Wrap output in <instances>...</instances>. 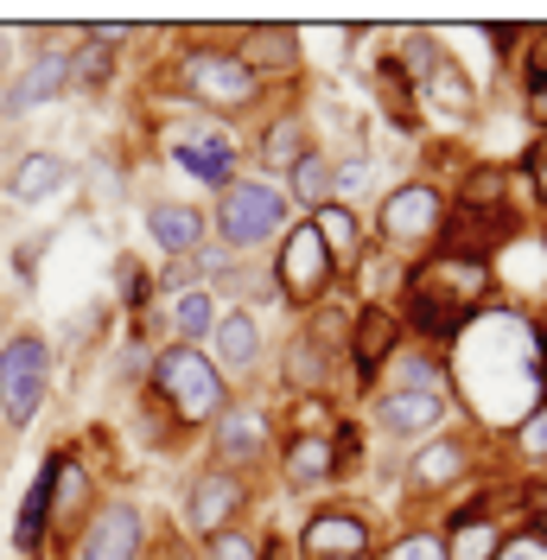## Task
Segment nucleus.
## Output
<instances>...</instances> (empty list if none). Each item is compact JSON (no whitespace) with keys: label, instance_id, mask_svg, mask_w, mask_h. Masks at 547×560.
I'll return each instance as SVG.
<instances>
[{"label":"nucleus","instance_id":"f257e3e1","mask_svg":"<svg viewBox=\"0 0 547 560\" xmlns=\"http://www.w3.org/2000/svg\"><path fill=\"white\" fill-rule=\"evenodd\" d=\"M172 83H178V103L191 115H210V121H230V128H255L274 108V83H261L255 70L236 58V45H210V33H198V45H178L172 58Z\"/></svg>","mask_w":547,"mask_h":560},{"label":"nucleus","instance_id":"f03ea898","mask_svg":"<svg viewBox=\"0 0 547 560\" xmlns=\"http://www.w3.org/2000/svg\"><path fill=\"white\" fill-rule=\"evenodd\" d=\"M490 471H497V446L472 420H452L433 440L395 453V485H401V503H414V510H445L458 490H472Z\"/></svg>","mask_w":547,"mask_h":560},{"label":"nucleus","instance_id":"7ed1b4c3","mask_svg":"<svg viewBox=\"0 0 547 560\" xmlns=\"http://www.w3.org/2000/svg\"><path fill=\"white\" fill-rule=\"evenodd\" d=\"M147 395H153V408L172 420L178 440H205L210 427H217V415L236 401V388L223 383V370H217L198 345H153Z\"/></svg>","mask_w":547,"mask_h":560},{"label":"nucleus","instance_id":"20e7f679","mask_svg":"<svg viewBox=\"0 0 547 560\" xmlns=\"http://www.w3.org/2000/svg\"><path fill=\"white\" fill-rule=\"evenodd\" d=\"M287 223H293V205H287V191L261 173L230 178V185L210 198V243L230 248L236 261H268L274 243L287 236Z\"/></svg>","mask_w":547,"mask_h":560},{"label":"nucleus","instance_id":"39448f33","mask_svg":"<svg viewBox=\"0 0 547 560\" xmlns=\"http://www.w3.org/2000/svg\"><path fill=\"white\" fill-rule=\"evenodd\" d=\"M363 223H370V243H376L382 255H395V261L427 255V248L440 243V230H445V178L427 173V166L388 178Z\"/></svg>","mask_w":547,"mask_h":560},{"label":"nucleus","instance_id":"423d86ee","mask_svg":"<svg viewBox=\"0 0 547 560\" xmlns=\"http://www.w3.org/2000/svg\"><path fill=\"white\" fill-rule=\"evenodd\" d=\"M58 383V350L38 325H13L0 338V427L7 433H26Z\"/></svg>","mask_w":547,"mask_h":560},{"label":"nucleus","instance_id":"0eeeda50","mask_svg":"<svg viewBox=\"0 0 547 560\" xmlns=\"http://www.w3.org/2000/svg\"><path fill=\"white\" fill-rule=\"evenodd\" d=\"M293 555L300 560H357L382 548V523L350 497V490H331V497H312L306 510L287 528Z\"/></svg>","mask_w":547,"mask_h":560},{"label":"nucleus","instance_id":"6e6552de","mask_svg":"<svg viewBox=\"0 0 547 560\" xmlns=\"http://www.w3.org/2000/svg\"><path fill=\"white\" fill-rule=\"evenodd\" d=\"M261 478H242V471H223V465H191V478L178 485V535L185 541H205V535H223V528L255 523V503H261Z\"/></svg>","mask_w":547,"mask_h":560},{"label":"nucleus","instance_id":"1a4fd4ad","mask_svg":"<svg viewBox=\"0 0 547 560\" xmlns=\"http://www.w3.org/2000/svg\"><path fill=\"white\" fill-rule=\"evenodd\" d=\"M268 275H274V293H280V313H293V318H306L312 306H325V300L344 287L338 261L325 255V243H318V230H312L306 217H293L287 236L274 243Z\"/></svg>","mask_w":547,"mask_h":560},{"label":"nucleus","instance_id":"9d476101","mask_svg":"<svg viewBox=\"0 0 547 560\" xmlns=\"http://www.w3.org/2000/svg\"><path fill=\"white\" fill-rule=\"evenodd\" d=\"M210 440V465H223V471H242V478H261L268 485L274 471V446H280V401H261V395H236L217 427L205 433Z\"/></svg>","mask_w":547,"mask_h":560},{"label":"nucleus","instance_id":"9b49d317","mask_svg":"<svg viewBox=\"0 0 547 560\" xmlns=\"http://www.w3.org/2000/svg\"><path fill=\"white\" fill-rule=\"evenodd\" d=\"M166 160L217 198L230 178L248 173V140H242V128H230V121H210V115H191V108H185V121L166 135Z\"/></svg>","mask_w":547,"mask_h":560},{"label":"nucleus","instance_id":"f8f14e48","mask_svg":"<svg viewBox=\"0 0 547 560\" xmlns=\"http://www.w3.org/2000/svg\"><path fill=\"white\" fill-rule=\"evenodd\" d=\"M452 420H465L458 401H452V388H376V395H363V427H370V440L395 446V453L433 440Z\"/></svg>","mask_w":547,"mask_h":560},{"label":"nucleus","instance_id":"ddd939ff","mask_svg":"<svg viewBox=\"0 0 547 560\" xmlns=\"http://www.w3.org/2000/svg\"><path fill=\"white\" fill-rule=\"evenodd\" d=\"M268 383H274V395H287V401H338L344 395V357L325 350L306 325L293 318L287 338H274Z\"/></svg>","mask_w":547,"mask_h":560},{"label":"nucleus","instance_id":"4468645a","mask_svg":"<svg viewBox=\"0 0 547 560\" xmlns=\"http://www.w3.org/2000/svg\"><path fill=\"white\" fill-rule=\"evenodd\" d=\"M268 485L280 490V497H293V503H312V497H331V490H344L331 433H318V427H280V446H274Z\"/></svg>","mask_w":547,"mask_h":560},{"label":"nucleus","instance_id":"2eb2a0df","mask_svg":"<svg viewBox=\"0 0 547 560\" xmlns=\"http://www.w3.org/2000/svg\"><path fill=\"white\" fill-rule=\"evenodd\" d=\"M408 345V325L388 300H357L350 338H344V395H370L388 370V357Z\"/></svg>","mask_w":547,"mask_h":560},{"label":"nucleus","instance_id":"dca6fc26","mask_svg":"<svg viewBox=\"0 0 547 560\" xmlns=\"http://www.w3.org/2000/svg\"><path fill=\"white\" fill-rule=\"evenodd\" d=\"M242 140H248V173H261V178L280 185V173H287L312 140H318V135H312V115H306V83H300V90H280L274 108Z\"/></svg>","mask_w":547,"mask_h":560},{"label":"nucleus","instance_id":"f3484780","mask_svg":"<svg viewBox=\"0 0 547 560\" xmlns=\"http://www.w3.org/2000/svg\"><path fill=\"white\" fill-rule=\"evenodd\" d=\"M205 357L223 370V383L242 395V383H261L268 376V357H274V325L248 306H223L217 331H210Z\"/></svg>","mask_w":547,"mask_h":560},{"label":"nucleus","instance_id":"a211bd4d","mask_svg":"<svg viewBox=\"0 0 547 560\" xmlns=\"http://www.w3.org/2000/svg\"><path fill=\"white\" fill-rule=\"evenodd\" d=\"M45 471H51V555H65L70 541H77V528L96 516L103 478L90 471V458L77 453V446H51Z\"/></svg>","mask_w":547,"mask_h":560},{"label":"nucleus","instance_id":"6ab92c4d","mask_svg":"<svg viewBox=\"0 0 547 560\" xmlns=\"http://www.w3.org/2000/svg\"><path fill=\"white\" fill-rule=\"evenodd\" d=\"M147 555H153V528H147V510L135 497H103L96 516L70 541V560H147Z\"/></svg>","mask_w":547,"mask_h":560},{"label":"nucleus","instance_id":"aec40b11","mask_svg":"<svg viewBox=\"0 0 547 560\" xmlns=\"http://www.w3.org/2000/svg\"><path fill=\"white\" fill-rule=\"evenodd\" d=\"M58 96H70V45H38L33 58L0 83V121L20 128L38 108H51Z\"/></svg>","mask_w":547,"mask_h":560},{"label":"nucleus","instance_id":"412c9836","mask_svg":"<svg viewBox=\"0 0 547 560\" xmlns=\"http://www.w3.org/2000/svg\"><path fill=\"white\" fill-rule=\"evenodd\" d=\"M230 38H236V58L261 83H274V90H300L306 83V38H300V26L261 20V26H230Z\"/></svg>","mask_w":547,"mask_h":560},{"label":"nucleus","instance_id":"4be33fe9","mask_svg":"<svg viewBox=\"0 0 547 560\" xmlns=\"http://www.w3.org/2000/svg\"><path fill=\"white\" fill-rule=\"evenodd\" d=\"M140 230L160 248V261H191L210 243V210L191 198H147L140 205Z\"/></svg>","mask_w":547,"mask_h":560},{"label":"nucleus","instance_id":"5701e85b","mask_svg":"<svg viewBox=\"0 0 547 560\" xmlns=\"http://www.w3.org/2000/svg\"><path fill=\"white\" fill-rule=\"evenodd\" d=\"M420 115H440V121H478V108H484V83L465 70V58L445 45V58L427 77H420Z\"/></svg>","mask_w":547,"mask_h":560},{"label":"nucleus","instance_id":"b1692460","mask_svg":"<svg viewBox=\"0 0 547 560\" xmlns=\"http://www.w3.org/2000/svg\"><path fill=\"white\" fill-rule=\"evenodd\" d=\"M70 178H77V166H70L65 153H51V147H20L13 166H7V198L33 210V205H45V198L70 191Z\"/></svg>","mask_w":547,"mask_h":560},{"label":"nucleus","instance_id":"393cba45","mask_svg":"<svg viewBox=\"0 0 547 560\" xmlns=\"http://www.w3.org/2000/svg\"><path fill=\"white\" fill-rule=\"evenodd\" d=\"M312 230H318V243H325V255L338 261V280L350 287V275L376 255V243H370V223H363V210H344V205H325L306 217Z\"/></svg>","mask_w":547,"mask_h":560},{"label":"nucleus","instance_id":"a878e982","mask_svg":"<svg viewBox=\"0 0 547 560\" xmlns=\"http://www.w3.org/2000/svg\"><path fill=\"white\" fill-rule=\"evenodd\" d=\"M121 38L128 26H83V45H70V90L77 96H103L121 70Z\"/></svg>","mask_w":547,"mask_h":560},{"label":"nucleus","instance_id":"bb28decb","mask_svg":"<svg viewBox=\"0 0 547 560\" xmlns=\"http://www.w3.org/2000/svg\"><path fill=\"white\" fill-rule=\"evenodd\" d=\"M382 198V153L370 140H357V147H331V205L344 210H363Z\"/></svg>","mask_w":547,"mask_h":560},{"label":"nucleus","instance_id":"cd10ccee","mask_svg":"<svg viewBox=\"0 0 547 560\" xmlns=\"http://www.w3.org/2000/svg\"><path fill=\"white\" fill-rule=\"evenodd\" d=\"M490 446H497V471L503 478H547V395L515 420L510 433H497Z\"/></svg>","mask_w":547,"mask_h":560},{"label":"nucleus","instance_id":"c85d7f7f","mask_svg":"<svg viewBox=\"0 0 547 560\" xmlns=\"http://www.w3.org/2000/svg\"><path fill=\"white\" fill-rule=\"evenodd\" d=\"M166 306V338L160 345H210V331H217V318H223V300L210 293V287H185V293H172L160 300Z\"/></svg>","mask_w":547,"mask_h":560},{"label":"nucleus","instance_id":"c756f323","mask_svg":"<svg viewBox=\"0 0 547 560\" xmlns=\"http://www.w3.org/2000/svg\"><path fill=\"white\" fill-rule=\"evenodd\" d=\"M13 555H26V560H38V555H51V471L38 465L33 471V485H26V497H20V510H13Z\"/></svg>","mask_w":547,"mask_h":560},{"label":"nucleus","instance_id":"7c9ffc66","mask_svg":"<svg viewBox=\"0 0 547 560\" xmlns=\"http://www.w3.org/2000/svg\"><path fill=\"white\" fill-rule=\"evenodd\" d=\"M280 191H287L293 217H312V210L331 205V147H318V140H312L306 153L280 173Z\"/></svg>","mask_w":547,"mask_h":560},{"label":"nucleus","instance_id":"2f4dec72","mask_svg":"<svg viewBox=\"0 0 547 560\" xmlns=\"http://www.w3.org/2000/svg\"><path fill=\"white\" fill-rule=\"evenodd\" d=\"M376 388H452V376H445V350H427V345H401L395 357H388V370H382ZM370 388V395H376Z\"/></svg>","mask_w":547,"mask_h":560},{"label":"nucleus","instance_id":"473e14b6","mask_svg":"<svg viewBox=\"0 0 547 560\" xmlns=\"http://www.w3.org/2000/svg\"><path fill=\"white\" fill-rule=\"evenodd\" d=\"M376 560H445V541H440V528H433V516H401L382 535Z\"/></svg>","mask_w":547,"mask_h":560},{"label":"nucleus","instance_id":"72a5a7b5","mask_svg":"<svg viewBox=\"0 0 547 560\" xmlns=\"http://www.w3.org/2000/svg\"><path fill=\"white\" fill-rule=\"evenodd\" d=\"M261 541H268V523H242V528L191 541V560H261Z\"/></svg>","mask_w":547,"mask_h":560},{"label":"nucleus","instance_id":"f704fd0d","mask_svg":"<svg viewBox=\"0 0 547 560\" xmlns=\"http://www.w3.org/2000/svg\"><path fill=\"white\" fill-rule=\"evenodd\" d=\"M515 178H522V198H528V210L535 217H547V135H528V147L510 160Z\"/></svg>","mask_w":547,"mask_h":560},{"label":"nucleus","instance_id":"c9c22d12","mask_svg":"<svg viewBox=\"0 0 547 560\" xmlns=\"http://www.w3.org/2000/svg\"><path fill=\"white\" fill-rule=\"evenodd\" d=\"M490 560H547V541L528 523H510V535L497 541V555H490Z\"/></svg>","mask_w":547,"mask_h":560},{"label":"nucleus","instance_id":"e433bc0d","mask_svg":"<svg viewBox=\"0 0 547 560\" xmlns=\"http://www.w3.org/2000/svg\"><path fill=\"white\" fill-rule=\"evenodd\" d=\"M261 560H300L293 555V541H287V528L268 523V541H261Z\"/></svg>","mask_w":547,"mask_h":560},{"label":"nucleus","instance_id":"4c0bfd02","mask_svg":"<svg viewBox=\"0 0 547 560\" xmlns=\"http://www.w3.org/2000/svg\"><path fill=\"white\" fill-rule=\"evenodd\" d=\"M522 121H528V135H547V90L522 103Z\"/></svg>","mask_w":547,"mask_h":560},{"label":"nucleus","instance_id":"58836bf2","mask_svg":"<svg viewBox=\"0 0 547 560\" xmlns=\"http://www.w3.org/2000/svg\"><path fill=\"white\" fill-rule=\"evenodd\" d=\"M7 77H13V33L0 26V83H7Z\"/></svg>","mask_w":547,"mask_h":560},{"label":"nucleus","instance_id":"ea45409f","mask_svg":"<svg viewBox=\"0 0 547 560\" xmlns=\"http://www.w3.org/2000/svg\"><path fill=\"white\" fill-rule=\"evenodd\" d=\"M535 236H542V248H547V217H535Z\"/></svg>","mask_w":547,"mask_h":560},{"label":"nucleus","instance_id":"a19ab883","mask_svg":"<svg viewBox=\"0 0 547 560\" xmlns=\"http://www.w3.org/2000/svg\"><path fill=\"white\" fill-rule=\"evenodd\" d=\"M0 338H7V306H0Z\"/></svg>","mask_w":547,"mask_h":560},{"label":"nucleus","instance_id":"79ce46f5","mask_svg":"<svg viewBox=\"0 0 547 560\" xmlns=\"http://www.w3.org/2000/svg\"><path fill=\"white\" fill-rule=\"evenodd\" d=\"M357 560H376V555H357Z\"/></svg>","mask_w":547,"mask_h":560}]
</instances>
